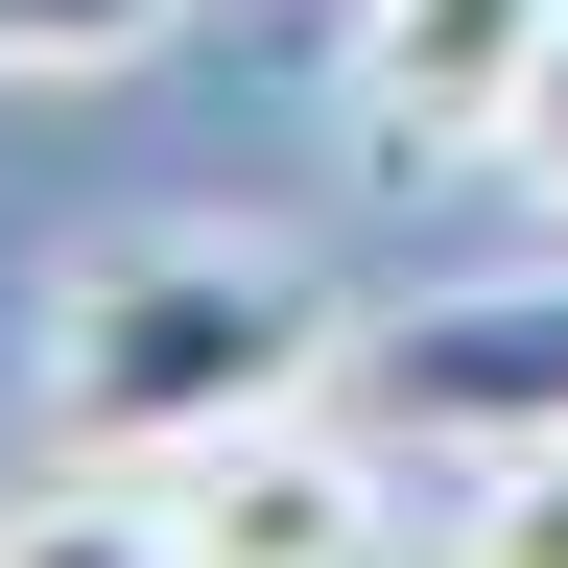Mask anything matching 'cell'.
<instances>
[{"mask_svg":"<svg viewBox=\"0 0 568 568\" xmlns=\"http://www.w3.org/2000/svg\"><path fill=\"white\" fill-rule=\"evenodd\" d=\"M545 24L568 0H355V119H379V166H497Z\"/></svg>","mask_w":568,"mask_h":568,"instance_id":"cell-3","label":"cell"},{"mask_svg":"<svg viewBox=\"0 0 568 568\" xmlns=\"http://www.w3.org/2000/svg\"><path fill=\"white\" fill-rule=\"evenodd\" d=\"M0 568H190V521H166V474H71V497H0Z\"/></svg>","mask_w":568,"mask_h":568,"instance_id":"cell-6","label":"cell"},{"mask_svg":"<svg viewBox=\"0 0 568 568\" xmlns=\"http://www.w3.org/2000/svg\"><path fill=\"white\" fill-rule=\"evenodd\" d=\"M166 521H190V568H403V474L332 403H284V426H237V450L166 474Z\"/></svg>","mask_w":568,"mask_h":568,"instance_id":"cell-2","label":"cell"},{"mask_svg":"<svg viewBox=\"0 0 568 568\" xmlns=\"http://www.w3.org/2000/svg\"><path fill=\"white\" fill-rule=\"evenodd\" d=\"M379 426H426V450L568 426V261H545V284H474V308H426V332H379Z\"/></svg>","mask_w":568,"mask_h":568,"instance_id":"cell-4","label":"cell"},{"mask_svg":"<svg viewBox=\"0 0 568 568\" xmlns=\"http://www.w3.org/2000/svg\"><path fill=\"white\" fill-rule=\"evenodd\" d=\"M426 568H568V426H521L426 497Z\"/></svg>","mask_w":568,"mask_h":568,"instance_id":"cell-5","label":"cell"},{"mask_svg":"<svg viewBox=\"0 0 568 568\" xmlns=\"http://www.w3.org/2000/svg\"><path fill=\"white\" fill-rule=\"evenodd\" d=\"M497 166H521V213L568 237V24H545V71H521V142H497Z\"/></svg>","mask_w":568,"mask_h":568,"instance_id":"cell-8","label":"cell"},{"mask_svg":"<svg viewBox=\"0 0 568 568\" xmlns=\"http://www.w3.org/2000/svg\"><path fill=\"white\" fill-rule=\"evenodd\" d=\"M166 24H190V0H0V71H119Z\"/></svg>","mask_w":568,"mask_h":568,"instance_id":"cell-7","label":"cell"},{"mask_svg":"<svg viewBox=\"0 0 568 568\" xmlns=\"http://www.w3.org/2000/svg\"><path fill=\"white\" fill-rule=\"evenodd\" d=\"M284 403H332V284L284 237H119V261L48 284V450L190 474Z\"/></svg>","mask_w":568,"mask_h":568,"instance_id":"cell-1","label":"cell"}]
</instances>
